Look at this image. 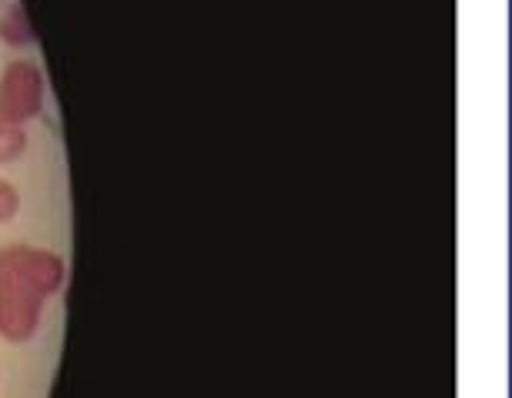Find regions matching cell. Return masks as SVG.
Segmentation results:
<instances>
[{
	"instance_id": "cell-1",
	"label": "cell",
	"mask_w": 512,
	"mask_h": 398,
	"mask_svg": "<svg viewBox=\"0 0 512 398\" xmlns=\"http://www.w3.org/2000/svg\"><path fill=\"white\" fill-rule=\"evenodd\" d=\"M64 265L51 251L34 248H7L0 251V285H21L34 291L37 298H47L61 288Z\"/></svg>"
},
{
	"instance_id": "cell-2",
	"label": "cell",
	"mask_w": 512,
	"mask_h": 398,
	"mask_svg": "<svg viewBox=\"0 0 512 398\" xmlns=\"http://www.w3.org/2000/svg\"><path fill=\"white\" fill-rule=\"evenodd\" d=\"M44 101V77L34 64L14 61L0 77V121L24 124L41 111Z\"/></svg>"
},
{
	"instance_id": "cell-3",
	"label": "cell",
	"mask_w": 512,
	"mask_h": 398,
	"mask_svg": "<svg viewBox=\"0 0 512 398\" xmlns=\"http://www.w3.org/2000/svg\"><path fill=\"white\" fill-rule=\"evenodd\" d=\"M0 37L14 47H24V44L34 41V27H31V21H27L24 7L11 4L4 14H0Z\"/></svg>"
},
{
	"instance_id": "cell-4",
	"label": "cell",
	"mask_w": 512,
	"mask_h": 398,
	"mask_svg": "<svg viewBox=\"0 0 512 398\" xmlns=\"http://www.w3.org/2000/svg\"><path fill=\"white\" fill-rule=\"evenodd\" d=\"M27 148V134L24 124H11V121H0V164L21 158Z\"/></svg>"
},
{
	"instance_id": "cell-5",
	"label": "cell",
	"mask_w": 512,
	"mask_h": 398,
	"mask_svg": "<svg viewBox=\"0 0 512 398\" xmlns=\"http://www.w3.org/2000/svg\"><path fill=\"white\" fill-rule=\"evenodd\" d=\"M21 208V194H17L14 184L0 181V221H11Z\"/></svg>"
}]
</instances>
